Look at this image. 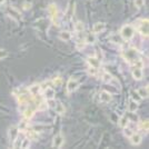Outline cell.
<instances>
[{"label": "cell", "mask_w": 149, "mask_h": 149, "mask_svg": "<svg viewBox=\"0 0 149 149\" xmlns=\"http://www.w3.org/2000/svg\"><path fill=\"white\" fill-rule=\"evenodd\" d=\"M102 80L105 81V82H110V80L112 79V77H111V74H108V72H105V74H102Z\"/></svg>", "instance_id": "cell-26"}, {"label": "cell", "mask_w": 149, "mask_h": 149, "mask_svg": "<svg viewBox=\"0 0 149 149\" xmlns=\"http://www.w3.org/2000/svg\"><path fill=\"white\" fill-rule=\"evenodd\" d=\"M124 134L126 137H130L134 134V131H132V129L128 128V126H126V127H124Z\"/></svg>", "instance_id": "cell-27"}, {"label": "cell", "mask_w": 149, "mask_h": 149, "mask_svg": "<svg viewBox=\"0 0 149 149\" xmlns=\"http://www.w3.org/2000/svg\"><path fill=\"white\" fill-rule=\"evenodd\" d=\"M129 112L131 113H135V111H137V109H138V102L135 101V100H131L130 102H129Z\"/></svg>", "instance_id": "cell-21"}, {"label": "cell", "mask_w": 149, "mask_h": 149, "mask_svg": "<svg viewBox=\"0 0 149 149\" xmlns=\"http://www.w3.org/2000/svg\"><path fill=\"white\" fill-rule=\"evenodd\" d=\"M48 13L50 15V18L55 25H58V8L55 3H51L48 7Z\"/></svg>", "instance_id": "cell-3"}, {"label": "cell", "mask_w": 149, "mask_h": 149, "mask_svg": "<svg viewBox=\"0 0 149 149\" xmlns=\"http://www.w3.org/2000/svg\"><path fill=\"white\" fill-rule=\"evenodd\" d=\"M97 70L98 69H96V68H93V67H90V68L88 69V72L90 74H93V76H96L97 74Z\"/></svg>", "instance_id": "cell-35"}, {"label": "cell", "mask_w": 149, "mask_h": 149, "mask_svg": "<svg viewBox=\"0 0 149 149\" xmlns=\"http://www.w3.org/2000/svg\"><path fill=\"white\" fill-rule=\"evenodd\" d=\"M52 82H54L55 86L59 87V86H61V84H62V78L61 77H56V78L52 80Z\"/></svg>", "instance_id": "cell-28"}, {"label": "cell", "mask_w": 149, "mask_h": 149, "mask_svg": "<svg viewBox=\"0 0 149 149\" xmlns=\"http://www.w3.org/2000/svg\"><path fill=\"white\" fill-rule=\"evenodd\" d=\"M19 135V130L17 127H11L9 129V132H8V136H9V141L10 143H13V140L17 138V136Z\"/></svg>", "instance_id": "cell-9"}, {"label": "cell", "mask_w": 149, "mask_h": 149, "mask_svg": "<svg viewBox=\"0 0 149 149\" xmlns=\"http://www.w3.org/2000/svg\"><path fill=\"white\" fill-rule=\"evenodd\" d=\"M7 13H8V15H9L10 17H13V18L16 19V20H20V19H21V15H20V13H19L16 8L9 7V8L7 9Z\"/></svg>", "instance_id": "cell-7"}, {"label": "cell", "mask_w": 149, "mask_h": 149, "mask_svg": "<svg viewBox=\"0 0 149 149\" xmlns=\"http://www.w3.org/2000/svg\"><path fill=\"white\" fill-rule=\"evenodd\" d=\"M28 136L30 137V138H32V139H36V140H38V138H39L38 134L35 132L33 130H28Z\"/></svg>", "instance_id": "cell-29"}, {"label": "cell", "mask_w": 149, "mask_h": 149, "mask_svg": "<svg viewBox=\"0 0 149 149\" xmlns=\"http://www.w3.org/2000/svg\"><path fill=\"white\" fill-rule=\"evenodd\" d=\"M3 2H5V0H0V5H3Z\"/></svg>", "instance_id": "cell-36"}, {"label": "cell", "mask_w": 149, "mask_h": 149, "mask_svg": "<svg viewBox=\"0 0 149 149\" xmlns=\"http://www.w3.org/2000/svg\"><path fill=\"white\" fill-rule=\"evenodd\" d=\"M63 141H65L63 136H62V135H57V136H55L54 140H52V147H55V148H60L62 145H63Z\"/></svg>", "instance_id": "cell-6"}, {"label": "cell", "mask_w": 149, "mask_h": 149, "mask_svg": "<svg viewBox=\"0 0 149 149\" xmlns=\"http://www.w3.org/2000/svg\"><path fill=\"white\" fill-rule=\"evenodd\" d=\"M137 95L140 98H148V86L146 87H141L137 90Z\"/></svg>", "instance_id": "cell-15"}, {"label": "cell", "mask_w": 149, "mask_h": 149, "mask_svg": "<svg viewBox=\"0 0 149 149\" xmlns=\"http://www.w3.org/2000/svg\"><path fill=\"white\" fill-rule=\"evenodd\" d=\"M59 38L61 39L62 41H69L71 39V33L69 31H61L59 33Z\"/></svg>", "instance_id": "cell-19"}, {"label": "cell", "mask_w": 149, "mask_h": 149, "mask_svg": "<svg viewBox=\"0 0 149 149\" xmlns=\"http://www.w3.org/2000/svg\"><path fill=\"white\" fill-rule=\"evenodd\" d=\"M139 32L145 36V37H148V32H149V24H148V19H145L143 20L141 25L139 27Z\"/></svg>", "instance_id": "cell-5"}, {"label": "cell", "mask_w": 149, "mask_h": 149, "mask_svg": "<svg viewBox=\"0 0 149 149\" xmlns=\"http://www.w3.org/2000/svg\"><path fill=\"white\" fill-rule=\"evenodd\" d=\"M22 6H24V9H25V10H29L31 8V6H32V2H31L30 0H26Z\"/></svg>", "instance_id": "cell-30"}, {"label": "cell", "mask_w": 149, "mask_h": 149, "mask_svg": "<svg viewBox=\"0 0 149 149\" xmlns=\"http://www.w3.org/2000/svg\"><path fill=\"white\" fill-rule=\"evenodd\" d=\"M134 35H135V29L130 25L124 26L121 28V30H120V36L125 40H130L131 38L134 37Z\"/></svg>", "instance_id": "cell-1"}, {"label": "cell", "mask_w": 149, "mask_h": 149, "mask_svg": "<svg viewBox=\"0 0 149 149\" xmlns=\"http://www.w3.org/2000/svg\"><path fill=\"white\" fill-rule=\"evenodd\" d=\"M140 129L143 131V132H148V129H149V123H148V120H143V121H141L140 123Z\"/></svg>", "instance_id": "cell-23"}, {"label": "cell", "mask_w": 149, "mask_h": 149, "mask_svg": "<svg viewBox=\"0 0 149 149\" xmlns=\"http://www.w3.org/2000/svg\"><path fill=\"white\" fill-rule=\"evenodd\" d=\"M78 86H79V81L77 80L74 77H70V78H69V80H68V82H67V86H66L67 93H74V90L78 88Z\"/></svg>", "instance_id": "cell-4"}, {"label": "cell", "mask_w": 149, "mask_h": 149, "mask_svg": "<svg viewBox=\"0 0 149 149\" xmlns=\"http://www.w3.org/2000/svg\"><path fill=\"white\" fill-rule=\"evenodd\" d=\"M45 98L48 100H52L55 98V90L52 88H46V91H45Z\"/></svg>", "instance_id": "cell-18"}, {"label": "cell", "mask_w": 149, "mask_h": 149, "mask_svg": "<svg viewBox=\"0 0 149 149\" xmlns=\"http://www.w3.org/2000/svg\"><path fill=\"white\" fill-rule=\"evenodd\" d=\"M110 39H111L113 42H116V44H120L121 42V38L119 37L118 35H113V36L110 37Z\"/></svg>", "instance_id": "cell-31"}, {"label": "cell", "mask_w": 149, "mask_h": 149, "mask_svg": "<svg viewBox=\"0 0 149 149\" xmlns=\"http://www.w3.org/2000/svg\"><path fill=\"white\" fill-rule=\"evenodd\" d=\"M145 5V0H135V6L137 8H143Z\"/></svg>", "instance_id": "cell-33"}, {"label": "cell", "mask_w": 149, "mask_h": 149, "mask_svg": "<svg viewBox=\"0 0 149 149\" xmlns=\"http://www.w3.org/2000/svg\"><path fill=\"white\" fill-rule=\"evenodd\" d=\"M54 108H55V111H56L58 115H63V113L66 112V109H65L63 105H62L61 102H59V101L55 102V106H54Z\"/></svg>", "instance_id": "cell-14"}, {"label": "cell", "mask_w": 149, "mask_h": 149, "mask_svg": "<svg viewBox=\"0 0 149 149\" xmlns=\"http://www.w3.org/2000/svg\"><path fill=\"white\" fill-rule=\"evenodd\" d=\"M7 56H8V52H7V50L0 49V60H1V59H3V58H6Z\"/></svg>", "instance_id": "cell-34"}, {"label": "cell", "mask_w": 149, "mask_h": 149, "mask_svg": "<svg viewBox=\"0 0 149 149\" xmlns=\"http://www.w3.org/2000/svg\"><path fill=\"white\" fill-rule=\"evenodd\" d=\"M100 100L102 101V102H105V104H108V102H110L111 101V93H108V91H101L100 93Z\"/></svg>", "instance_id": "cell-12"}, {"label": "cell", "mask_w": 149, "mask_h": 149, "mask_svg": "<svg viewBox=\"0 0 149 149\" xmlns=\"http://www.w3.org/2000/svg\"><path fill=\"white\" fill-rule=\"evenodd\" d=\"M129 118H128V116H123L121 118L119 119V126L121 127V128H124V127H126V126H128V124H129Z\"/></svg>", "instance_id": "cell-20"}, {"label": "cell", "mask_w": 149, "mask_h": 149, "mask_svg": "<svg viewBox=\"0 0 149 149\" xmlns=\"http://www.w3.org/2000/svg\"><path fill=\"white\" fill-rule=\"evenodd\" d=\"M129 139H130V143H132V145H135V146H137V145H139V143H141V136L139 135V134H132L130 137H129Z\"/></svg>", "instance_id": "cell-13"}, {"label": "cell", "mask_w": 149, "mask_h": 149, "mask_svg": "<svg viewBox=\"0 0 149 149\" xmlns=\"http://www.w3.org/2000/svg\"><path fill=\"white\" fill-rule=\"evenodd\" d=\"M131 74H132L134 79H136V80H141V79H143V69L135 68V67H132V70H131Z\"/></svg>", "instance_id": "cell-8"}, {"label": "cell", "mask_w": 149, "mask_h": 149, "mask_svg": "<svg viewBox=\"0 0 149 149\" xmlns=\"http://www.w3.org/2000/svg\"><path fill=\"white\" fill-rule=\"evenodd\" d=\"M21 141H22V138H21V136H17V138L13 140V148H20V146H21Z\"/></svg>", "instance_id": "cell-24"}, {"label": "cell", "mask_w": 149, "mask_h": 149, "mask_svg": "<svg viewBox=\"0 0 149 149\" xmlns=\"http://www.w3.org/2000/svg\"><path fill=\"white\" fill-rule=\"evenodd\" d=\"M36 110V107H33V106H29L27 109H26L25 111H24V116H25L26 119H30L32 116H33V112Z\"/></svg>", "instance_id": "cell-16"}, {"label": "cell", "mask_w": 149, "mask_h": 149, "mask_svg": "<svg viewBox=\"0 0 149 149\" xmlns=\"http://www.w3.org/2000/svg\"><path fill=\"white\" fill-rule=\"evenodd\" d=\"M86 41H87V42H89V44H93V42L96 41V38H95V36H93V33H90V35H88V36H87Z\"/></svg>", "instance_id": "cell-32"}, {"label": "cell", "mask_w": 149, "mask_h": 149, "mask_svg": "<svg viewBox=\"0 0 149 149\" xmlns=\"http://www.w3.org/2000/svg\"><path fill=\"white\" fill-rule=\"evenodd\" d=\"M74 30L77 31V32H82V31L85 30V25H84V22H82V21H77V22L74 24Z\"/></svg>", "instance_id": "cell-22"}, {"label": "cell", "mask_w": 149, "mask_h": 149, "mask_svg": "<svg viewBox=\"0 0 149 149\" xmlns=\"http://www.w3.org/2000/svg\"><path fill=\"white\" fill-rule=\"evenodd\" d=\"M40 90H41V86L40 85H32L29 88V93L32 95V96H38L39 93H40Z\"/></svg>", "instance_id": "cell-17"}, {"label": "cell", "mask_w": 149, "mask_h": 149, "mask_svg": "<svg viewBox=\"0 0 149 149\" xmlns=\"http://www.w3.org/2000/svg\"><path fill=\"white\" fill-rule=\"evenodd\" d=\"M124 57H125V59L129 62V63H131V65L136 61L137 59H139V58H138V52H137V50L132 49V48L127 50L124 54Z\"/></svg>", "instance_id": "cell-2"}, {"label": "cell", "mask_w": 149, "mask_h": 149, "mask_svg": "<svg viewBox=\"0 0 149 149\" xmlns=\"http://www.w3.org/2000/svg\"><path fill=\"white\" fill-rule=\"evenodd\" d=\"M30 147V139H22V141H21V146H20V148H29Z\"/></svg>", "instance_id": "cell-25"}, {"label": "cell", "mask_w": 149, "mask_h": 149, "mask_svg": "<svg viewBox=\"0 0 149 149\" xmlns=\"http://www.w3.org/2000/svg\"><path fill=\"white\" fill-rule=\"evenodd\" d=\"M87 62L89 63V66H90V67L96 68V69H99L100 61H99V59H97L96 57H89V58L87 59Z\"/></svg>", "instance_id": "cell-10"}, {"label": "cell", "mask_w": 149, "mask_h": 149, "mask_svg": "<svg viewBox=\"0 0 149 149\" xmlns=\"http://www.w3.org/2000/svg\"><path fill=\"white\" fill-rule=\"evenodd\" d=\"M106 29V24L104 22H97L93 27V33H100Z\"/></svg>", "instance_id": "cell-11"}]
</instances>
